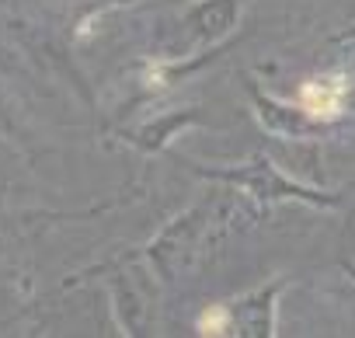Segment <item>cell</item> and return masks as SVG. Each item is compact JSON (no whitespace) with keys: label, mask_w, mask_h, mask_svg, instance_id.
<instances>
[{"label":"cell","mask_w":355,"mask_h":338,"mask_svg":"<svg viewBox=\"0 0 355 338\" xmlns=\"http://www.w3.org/2000/svg\"><path fill=\"white\" fill-rule=\"evenodd\" d=\"M199 335H230V310L227 307H209L202 317H199Z\"/></svg>","instance_id":"obj_2"},{"label":"cell","mask_w":355,"mask_h":338,"mask_svg":"<svg viewBox=\"0 0 355 338\" xmlns=\"http://www.w3.org/2000/svg\"><path fill=\"white\" fill-rule=\"evenodd\" d=\"M345 94H348V81H345L341 74H334V77L306 81L296 98H300V108H303L306 115H313V119H320V122H331V119L341 115Z\"/></svg>","instance_id":"obj_1"}]
</instances>
